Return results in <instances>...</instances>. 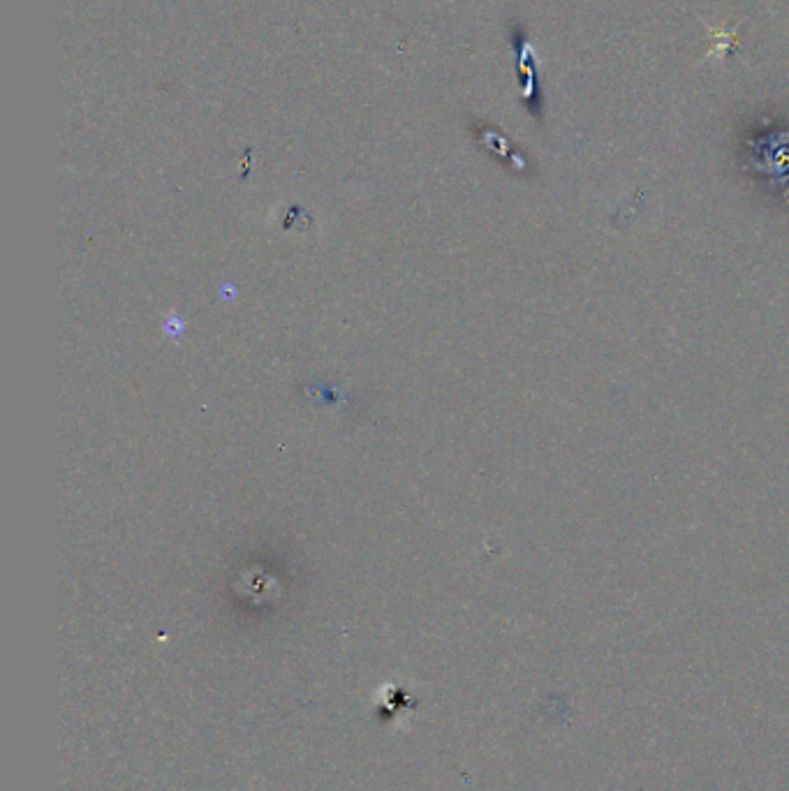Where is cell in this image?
<instances>
[{
  "label": "cell",
  "instance_id": "6da1fadb",
  "mask_svg": "<svg viewBox=\"0 0 789 791\" xmlns=\"http://www.w3.org/2000/svg\"><path fill=\"white\" fill-rule=\"evenodd\" d=\"M519 38H516V51H519V70H521V88H523V100H526V105L530 112L535 116H540L542 112V95L537 91V84H535V54H533V47H530V42L523 38V33H516Z\"/></svg>",
  "mask_w": 789,
  "mask_h": 791
},
{
  "label": "cell",
  "instance_id": "7a4b0ae2",
  "mask_svg": "<svg viewBox=\"0 0 789 791\" xmlns=\"http://www.w3.org/2000/svg\"><path fill=\"white\" fill-rule=\"evenodd\" d=\"M734 35H736V28H734V31H725V33L711 31V38H713L711 56H715V58H725V56L729 54V49H732Z\"/></svg>",
  "mask_w": 789,
  "mask_h": 791
}]
</instances>
